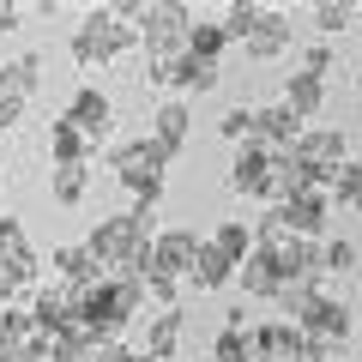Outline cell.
Returning a JSON list of instances; mask_svg holds the SVG:
<instances>
[{"label":"cell","instance_id":"obj_1","mask_svg":"<svg viewBox=\"0 0 362 362\" xmlns=\"http://www.w3.org/2000/svg\"><path fill=\"white\" fill-rule=\"evenodd\" d=\"M169 163H175V157H169L151 133L109 139V169H115V181L133 194V218H139L145 230L157 223V206H163V169H169ZM151 235H157V230H151Z\"/></svg>","mask_w":362,"mask_h":362},{"label":"cell","instance_id":"obj_2","mask_svg":"<svg viewBox=\"0 0 362 362\" xmlns=\"http://www.w3.org/2000/svg\"><path fill=\"white\" fill-rule=\"evenodd\" d=\"M85 247L97 254V266H103L109 278H127V272H139V266H145V254H151V230H145L133 211H115V218L90 223Z\"/></svg>","mask_w":362,"mask_h":362},{"label":"cell","instance_id":"obj_3","mask_svg":"<svg viewBox=\"0 0 362 362\" xmlns=\"http://www.w3.org/2000/svg\"><path fill=\"white\" fill-rule=\"evenodd\" d=\"M145 302H151V296H145L139 272H127V278H103L97 290H85V296H78V320H85L90 332L109 344V338H121V326H127Z\"/></svg>","mask_w":362,"mask_h":362},{"label":"cell","instance_id":"obj_4","mask_svg":"<svg viewBox=\"0 0 362 362\" xmlns=\"http://www.w3.org/2000/svg\"><path fill=\"white\" fill-rule=\"evenodd\" d=\"M127 49H139V25L115 18V6H90L78 18V30H73V61L78 66H109Z\"/></svg>","mask_w":362,"mask_h":362},{"label":"cell","instance_id":"obj_5","mask_svg":"<svg viewBox=\"0 0 362 362\" xmlns=\"http://www.w3.org/2000/svg\"><path fill=\"white\" fill-rule=\"evenodd\" d=\"M37 290H42V278H37V247H30L25 223L0 211V302H6V308H25Z\"/></svg>","mask_w":362,"mask_h":362},{"label":"cell","instance_id":"obj_6","mask_svg":"<svg viewBox=\"0 0 362 362\" xmlns=\"http://www.w3.org/2000/svg\"><path fill=\"white\" fill-rule=\"evenodd\" d=\"M194 6H181V0H163V6H145L139 13V49L151 66L175 61V54H187V37H194Z\"/></svg>","mask_w":362,"mask_h":362},{"label":"cell","instance_id":"obj_7","mask_svg":"<svg viewBox=\"0 0 362 362\" xmlns=\"http://www.w3.org/2000/svg\"><path fill=\"white\" fill-rule=\"evenodd\" d=\"M61 115L73 121V127L85 133L90 145H103V151H109V133H115V103H109V90H103V85H78L73 97H66Z\"/></svg>","mask_w":362,"mask_h":362},{"label":"cell","instance_id":"obj_8","mask_svg":"<svg viewBox=\"0 0 362 362\" xmlns=\"http://www.w3.org/2000/svg\"><path fill=\"white\" fill-rule=\"evenodd\" d=\"M302 332H314L326 350H350V338H356V308L320 290V296H314V308L302 314Z\"/></svg>","mask_w":362,"mask_h":362},{"label":"cell","instance_id":"obj_9","mask_svg":"<svg viewBox=\"0 0 362 362\" xmlns=\"http://www.w3.org/2000/svg\"><path fill=\"white\" fill-rule=\"evenodd\" d=\"M0 362H49V338L37 332L30 308H0Z\"/></svg>","mask_w":362,"mask_h":362},{"label":"cell","instance_id":"obj_10","mask_svg":"<svg viewBox=\"0 0 362 362\" xmlns=\"http://www.w3.org/2000/svg\"><path fill=\"white\" fill-rule=\"evenodd\" d=\"M151 90H218L223 85V66L218 61H199V54H175V61L151 66Z\"/></svg>","mask_w":362,"mask_h":362},{"label":"cell","instance_id":"obj_11","mask_svg":"<svg viewBox=\"0 0 362 362\" xmlns=\"http://www.w3.org/2000/svg\"><path fill=\"white\" fill-rule=\"evenodd\" d=\"M199 247H206V242H199L194 230H157V235H151V254H145V266L169 272V278H194Z\"/></svg>","mask_w":362,"mask_h":362},{"label":"cell","instance_id":"obj_12","mask_svg":"<svg viewBox=\"0 0 362 362\" xmlns=\"http://www.w3.org/2000/svg\"><path fill=\"white\" fill-rule=\"evenodd\" d=\"M230 194L242 199H278V175H272V151H259V145H242L230 163Z\"/></svg>","mask_w":362,"mask_h":362},{"label":"cell","instance_id":"obj_13","mask_svg":"<svg viewBox=\"0 0 362 362\" xmlns=\"http://www.w3.org/2000/svg\"><path fill=\"white\" fill-rule=\"evenodd\" d=\"M278 218H284L290 235H302V242H326V223H332V199L326 194H296V199H278Z\"/></svg>","mask_w":362,"mask_h":362},{"label":"cell","instance_id":"obj_14","mask_svg":"<svg viewBox=\"0 0 362 362\" xmlns=\"http://www.w3.org/2000/svg\"><path fill=\"white\" fill-rule=\"evenodd\" d=\"M109 272L97 266V254H90L85 242H73V247H54V284L66 290V296H85V290H97Z\"/></svg>","mask_w":362,"mask_h":362},{"label":"cell","instance_id":"obj_15","mask_svg":"<svg viewBox=\"0 0 362 362\" xmlns=\"http://www.w3.org/2000/svg\"><path fill=\"white\" fill-rule=\"evenodd\" d=\"M247 61H278V54H290L296 49V30H290V18L278 13V6H259V18H254V30H247Z\"/></svg>","mask_w":362,"mask_h":362},{"label":"cell","instance_id":"obj_16","mask_svg":"<svg viewBox=\"0 0 362 362\" xmlns=\"http://www.w3.org/2000/svg\"><path fill=\"white\" fill-rule=\"evenodd\" d=\"M235 284H242L247 302H278V290H284V266H278V254H272V247H254V254L235 266Z\"/></svg>","mask_w":362,"mask_h":362},{"label":"cell","instance_id":"obj_17","mask_svg":"<svg viewBox=\"0 0 362 362\" xmlns=\"http://www.w3.org/2000/svg\"><path fill=\"white\" fill-rule=\"evenodd\" d=\"M278 266H284V284H302V290H320L326 278V259H320V242H302V235H284V242L272 247Z\"/></svg>","mask_w":362,"mask_h":362},{"label":"cell","instance_id":"obj_18","mask_svg":"<svg viewBox=\"0 0 362 362\" xmlns=\"http://www.w3.org/2000/svg\"><path fill=\"white\" fill-rule=\"evenodd\" d=\"M302 133H308V121L290 115L284 103H259L254 109V145H259V151H290Z\"/></svg>","mask_w":362,"mask_h":362},{"label":"cell","instance_id":"obj_19","mask_svg":"<svg viewBox=\"0 0 362 362\" xmlns=\"http://www.w3.org/2000/svg\"><path fill=\"white\" fill-rule=\"evenodd\" d=\"M25 308H30V320H37V332H42V338H54L61 326H73V320H78V296H66L54 278H49V284H42L37 296L25 302Z\"/></svg>","mask_w":362,"mask_h":362},{"label":"cell","instance_id":"obj_20","mask_svg":"<svg viewBox=\"0 0 362 362\" xmlns=\"http://www.w3.org/2000/svg\"><path fill=\"white\" fill-rule=\"evenodd\" d=\"M296 151L308 157V163L320 169L326 181H332L338 169L350 163V139H344V133H338V127H308V133H302V139H296Z\"/></svg>","mask_w":362,"mask_h":362},{"label":"cell","instance_id":"obj_21","mask_svg":"<svg viewBox=\"0 0 362 362\" xmlns=\"http://www.w3.org/2000/svg\"><path fill=\"white\" fill-rule=\"evenodd\" d=\"M187 133H194L187 103H181V97H157V109H151V139L163 145L169 157H181V151H187Z\"/></svg>","mask_w":362,"mask_h":362},{"label":"cell","instance_id":"obj_22","mask_svg":"<svg viewBox=\"0 0 362 362\" xmlns=\"http://www.w3.org/2000/svg\"><path fill=\"white\" fill-rule=\"evenodd\" d=\"M37 78H42V54H37V49L13 54V61H0V90H6V97H18V103H30Z\"/></svg>","mask_w":362,"mask_h":362},{"label":"cell","instance_id":"obj_23","mask_svg":"<svg viewBox=\"0 0 362 362\" xmlns=\"http://www.w3.org/2000/svg\"><path fill=\"white\" fill-rule=\"evenodd\" d=\"M278 103H284L290 115L314 121V115H320V103H326V78H314V73H290V78H284V97H278Z\"/></svg>","mask_w":362,"mask_h":362},{"label":"cell","instance_id":"obj_24","mask_svg":"<svg viewBox=\"0 0 362 362\" xmlns=\"http://www.w3.org/2000/svg\"><path fill=\"white\" fill-rule=\"evenodd\" d=\"M206 242L218 247V254L230 259V266H242V259H247V254H254V247H259V235H254V223H242V218H223L218 230L206 235Z\"/></svg>","mask_w":362,"mask_h":362},{"label":"cell","instance_id":"obj_25","mask_svg":"<svg viewBox=\"0 0 362 362\" xmlns=\"http://www.w3.org/2000/svg\"><path fill=\"white\" fill-rule=\"evenodd\" d=\"M103 344V338L90 332L85 320H73V326H61V332L49 338V362H90V350Z\"/></svg>","mask_w":362,"mask_h":362},{"label":"cell","instance_id":"obj_26","mask_svg":"<svg viewBox=\"0 0 362 362\" xmlns=\"http://www.w3.org/2000/svg\"><path fill=\"white\" fill-rule=\"evenodd\" d=\"M85 187H90V163H54L49 194H54V206H61V211L85 206Z\"/></svg>","mask_w":362,"mask_h":362},{"label":"cell","instance_id":"obj_27","mask_svg":"<svg viewBox=\"0 0 362 362\" xmlns=\"http://www.w3.org/2000/svg\"><path fill=\"white\" fill-rule=\"evenodd\" d=\"M90 151H97V145H90L66 115H54V127H49V157L54 163H90Z\"/></svg>","mask_w":362,"mask_h":362},{"label":"cell","instance_id":"obj_28","mask_svg":"<svg viewBox=\"0 0 362 362\" xmlns=\"http://www.w3.org/2000/svg\"><path fill=\"white\" fill-rule=\"evenodd\" d=\"M181 308H163L151 326H145V356H163V362H175V344H181Z\"/></svg>","mask_w":362,"mask_h":362},{"label":"cell","instance_id":"obj_29","mask_svg":"<svg viewBox=\"0 0 362 362\" xmlns=\"http://www.w3.org/2000/svg\"><path fill=\"white\" fill-rule=\"evenodd\" d=\"M230 278H235V266L206 242V247H199V266H194V278H187V284H194V290H223Z\"/></svg>","mask_w":362,"mask_h":362},{"label":"cell","instance_id":"obj_30","mask_svg":"<svg viewBox=\"0 0 362 362\" xmlns=\"http://www.w3.org/2000/svg\"><path fill=\"white\" fill-rule=\"evenodd\" d=\"M223 49H230V30H223V18H199L194 37H187V54H199V61H218Z\"/></svg>","mask_w":362,"mask_h":362},{"label":"cell","instance_id":"obj_31","mask_svg":"<svg viewBox=\"0 0 362 362\" xmlns=\"http://www.w3.org/2000/svg\"><path fill=\"white\" fill-rule=\"evenodd\" d=\"M332 206H350V211H362V157H350V163L332 175Z\"/></svg>","mask_w":362,"mask_h":362},{"label":"cell","instance_id":"obj_32","mask_svg":"<svg viewBox=\"0 0 362 362\" xmlns=\"http://www.w3.org/2000/svg\"><path fill=\"white\" fill-rule=\"evenodd\" d=\"M139 284H145V296H151L157 308H175V296H181V278H169V272H157V266H139Z\"/></svg>","mask_w":362,"mask_h":362},{"label":"cell","instance_id":"obj_33","mask_svg":"<svg viewBox=\"0 0 362 362\" xmlns=\"http://www.w3.org/2000/svg\"><path fill=\"white\" fill-rule=\"evenodd\" d=\"M320 259H326V278H332V272H356V242H350V235H326Z\"/></svg>","mask_w":362,"mask_h":362},{"label":"cell","instance_id":"obj_34","mask_svg":"<svg viewBox=\"0 0 362 362\" xmlns=\"http://www.w3.org/2000/svg\"><path fill=\"white\" fill-rule=\"evenodd\" d=\"M350 18H356V0H320V6H314V25H320L326 37H332V30H344Z\"/></svg>","mask_w":362,"mask_h":362},{"label":"cell","instance_id":"obj_35","mask_svg":"<svg viewBox=\"0 0 362 362\" xmlns=\"http://www.w3.org/2000/svg\"><path fill=\"white\" fill-rule=\"evenodd\" d=\"M254 18H259V6H254V0H235V6H223V30H230V42H247Z\"/></svg>","mask_w":362,"mask_h":362},{"label":"cell","instance_id":"obj_36","mask_svg":"<svg viewBox=\"0 0 362 362\" xmlns=\"http://www.w3.org/2000/svg\"><path fill=\"white\" fill-rule=\"evenodd\" d=\"M218 133L235 145V151H242V145H254V109H230V115L218 121Z\"/></svg>","mask_w":362,"mask_h":362},{"label":"cell","instance_id":"obj_37","mask_svg":"<svg viewBox=\"0 0 362 362\" xmlns=\"http://www.w3.org/2000/svg\"><path fill=\"white\" fill-rule=\"evenodd\" d=\"M326 356H332V350H326L314 332H302V326L290 332V356H284V362H326Z\"/></svg>","mask_w":362,"mask_h":362},{"label":"cell","instance_id":"obj_38","mask_svg":"<svg viewBox=\"0 0 362 362\" xmlns=\"http://www.w3.org/2000/svg\"><path fill=\"white\" fill-rule=\"evenodd\" d=\"M332 66H338L332 42H308V49H302V66H296V73H314V78H326Z\"/></svg>","mask_w":362,"mask_h":362},{"label":"cell","instance_id":"obj_39","mask_svg":"<svg viewBox=\"0 0 362 362\" xmlns=\"http://www.w3.org/2000/svg\"><path fill=\"white\" fill-rule=\"evenodd\" d=\"M90 362H139V350H127L121 338H109V344H97V350H90Z\"/></svg>","mask_w":362,"mask_h":362},{"label":"cell","instance_id":"obj_40","mask_svg":"<svg viewBox=\"0 0 362 362\" xmlns=\"http://www.w3.org/2000/svg\"><path fill=\"white\" fill-rule=\"evenodd\" d=\"M18 121H25V103H18V97H6V90H0V133H13Z\"/></svg>","mask_w":362,"mask_h":362},{"label":"cell","instance_id":"obj_41","mask_svg":"<svg viewBox=\"0 0 362 362\" xmlns=\"http://www.w3.org/2000/svg\"><path fill=\"white\" fill-rule=\"evenodd\" d=\"M25 13H30V6H13V0H0V37H13V30L25 25Z\"/></svg>","mask_w":362,"mask_h":362},{"label":"cell","instance_id":"obj_42","mask_svg":"<svg viewBox=\"0 0 362 362\" xmlns=\"http://www.w3.org/2000/svg\"><path fill=\"white\" fill-rule=\"evenodd\" d=\"M356 344H362V314H356Z\"/></svg>","mask_w":362,"mask_h":362},{"label":"cell","instance_id":"obj_43","mask_svg":"<svg viewBox=\"0 0 362 362\" xmlns=\"http://www.w3.org/2000/svg\"><path fill=\"white\" fill-rule=\"evenodd\" d=\"M0 181H6V175H0Z\"/></svg>","mask_w":362,"mask_h":362}]
</instances>
